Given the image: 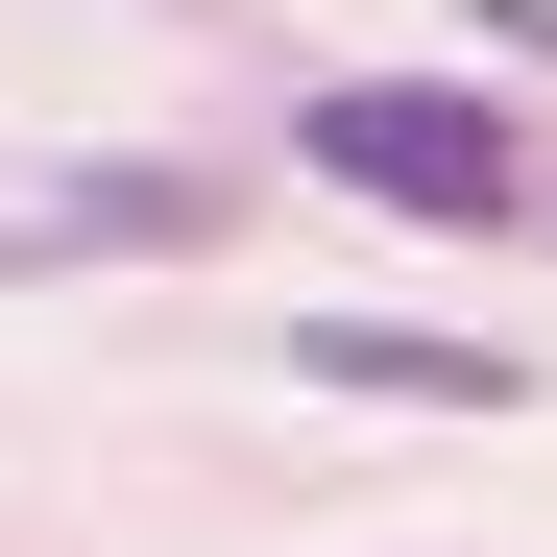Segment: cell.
I'll return each mask as SVG.
<instances>
[{
    "label": "cell",
    "instance_id": "7a4b0ae2",
    "mask_svg": "<svg viewBox=\"0 0 557 557\" xmlns=\"http://www.w3.org/2000/svg\"><path fill=\"white\" fill-rule=\"evenodd\" d=\"M292 363L363 388V412H509V388H533L509 339H436V315H292Z\"/></svg>",
    "mask_w": 557,
    "mask_h": 557
},
{
    "label": "cell",
    "instance_id": "277c9868",
    "mask_svg": "<svg viewBox=\"0 0 557 557\" xmlns=\"http://www.w3.org/2000/svg\"><path fill=\"white\" fill-rule=\"evenodd\" d=\"M533 219H557V195H533Z\"/></svg>",
    "mask_w": 557,
    "mask_h": 557
},
{
    "label": "cell",
    "instance_id": "6da1fadb",
    "mask_svg": "<svg viewBox=\"0 0 557 557\" xmlns=\"http://www.w3.org/2000/svg\"><path fill=\"white\" fill-rule=\"evenodd\" d=\"M292 170L363 195V219H412V243H509L533 219V146H509L485 73H315V98H292Z\"/></svg>",
    "mask_w": 557,
    "mask_h": 557
},
{
    "label": "cell",
    "instance_id": "3957f363",
    "mask_svg": "<svg viewBox=\"0 0 557 557\" xmlns=\"http://www.w3.org/2000/svg\"><path fill=\"white\" fill-rule=\"evenodd\" d=\"M243 219V170H73V195L0 219V267H73V243H219Z\"/></svg>",
    "mask_w": 557,
    "mask_h": 557
}]
</instances>
